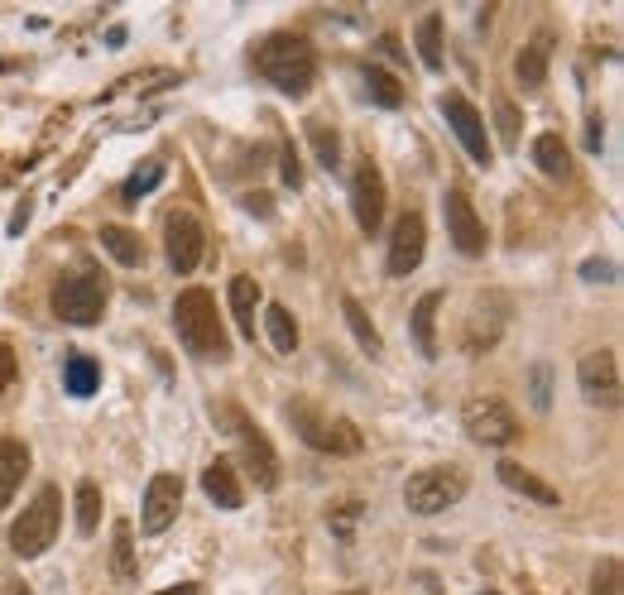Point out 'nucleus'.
<instances>
[{
	"label": "nucleus",
	"instance_id": "obj_1",
	"mask_svg": "<svg viewBox=\"0 0 624 595\" xmlns=\"http://www.w3.org/2000/svg\"><path fill=\"white\" fill-rule=\"evenodd\" d=\"M255 68L284 96H308L317 82V53L298 34H265L255 43Z\"/></svg>",
	"mask_w": 624,
	"mask_h": 595
},
{
	"label": "nucleus",
	"instance_id": "obj_2",
	"mask_svg": "<svg viewBox=\"0 0 624 595\" xmlns=\"http://www.w3.org/2000/svg\"><path fill=\"white\" fill-rule=\"evenodd\" d=\"M173 327H178V341L197 360H226L231 356L222 312H216V298L207 294V288H187V294L173 302Z\"/></svg>",
	"mask_w": 624,
	"mask_h": 595
},
{
	"label": "nucleus",
	"instance_id": "obj_3",
	"mask_svg": "<svg viewBox=\"0 0 624 595\" xmlns=\"http://www.w3.org/2000/svg\"><path fill=\"white\" fill-rule=\"evenodd\" d=\"M106 274L92 265H72L53 288V312L72 327H96L101 312H106Z\"/></svg>",
	"mask_w": 624,
	"mask_h": 595
},
{
	"label": "nucleus",
	"instance_id": "obj_4",
	"mask_svg": "<svg viewBox=\"0 0 624 595\" xmlns=\"http://www.w3.org/2000/svg\"><path fill=\"white\" fill-rule=\"evenodd\" d=\"M58 529H63V495H58L53 485H43L34 500L24 504V514L14 519L10 529V547L20 557H43L58 538Z\"/></svg>",
	"mask_w": 624,
	"mask_h": 595
},
{
	"label": "nucleus",
	"instance_id": "obj_5",
	"mask_svg": "<svg viewBox=\"0 0 624 595\" xmlns=\"http://www.w3.org/2000/svg\"><path fill=\"white\" fill-rule=\"evenodd\" d=\"M288 423L303 442L313 447V452L323 456H356L360 452V432L356 423H346V418H327L323 409H313V403H288Z\"/></svg>",
	"mask_w": 624,
	"mask_h": 595
},
{
	"label": "nucleus",
	"instance_id": "obj_6",
	"mask_svg": "<svg viewBox=\"0 0 624 595\" xmlns=\"http://www.w3.org/2000/svg\"><path fill=\"white\" fill-rule=\"evenodd\" d=\"M216 418H222V428L241 442V456H245V471H250V481H255L259 490H274V485H279V456H274V447H269L265 432H259L250 418L236 409V403H222V409H216Z\"/></svg>",
	"mask_w": 624,
	"mask_h": 595
},
{
	"label": "nucleus",
	"instance_id": "obj_7",
	"mask_svg": "<svg viewBox=\"0 0 624 595\" xmlns=\"http://www.w3.org/2000/svg\"><path fill=\"white\" fill-rule=\"evenodd\" d=\"M461 495H467V475L447 471V466L418 471V475H409V485H403V504H409L413 514H442V510H452Z\"/></svg>",
	"mask_w": 624,
	"mask_h": 595
},
{
	"label": "nucleus",
	"instance_id": "obj_8",
	"mask_svg": "<svg viewBox=\"0 0 624 595\" xmlns=\"http://www.w3.org/2000/svg\"><path fill=\"white\" fill-rule=\"evenodd\" d=\"M461 423H467V438L481 447H510L519 442V418L504 399H471L461 409Z\"/></svg>",
	"mask_w": 624,
	"mask_h": 595
},
{
	"label": "nucleus",
	"instance_id": "obj_9",
	"mask_svg": "<svg viewBox=\"0 0 624 595\" xmlns=\"http://www.w3.org/2000/svg\"><path fill=\"white\" fill-rule=\"evenodd\" d=\"M438 106H442V115H447V125L457 130V140L467 144V154H471L481 168H490V158H495V154H490V135H485L481 111H475V106H471V101L461 96V92H447V96L438 101Z\"/></svg>",
	"mask_w": 624,
	"mask_h": 595
},
{
	"label": "nucleus",
	"instance_id": "obj_10",
	"mask_svg": "<svg viewBox=\"0 0 624 595\" xmlns=\"http://www.w3.org/2000/svg\"><path fill=\"white\" fill-rule=\"evenodd\" d=\"M442 212H447V236H452L457 250L471 255V259L485 255V226H481V216H475V207H471L467 187H447Z\"/></svg>",
	"mask_w": 624,
	"mask_h": 595
},
{
	"label": "nucleus",
	"instance_id": "obj_11",
	"mask_svg": "<svg viewBox=\"0 0 624 595\" xmlns=\"http://www.w3.org/2000/svg\"><path fill=\"white\" fill-rule=\"evenodd\" d=\"M164 245H168L173 274H193L202 265V250H207V230H202V222L193 212H173L168 230H164Z\"/></svg>",
	"mask_w": 624,
	"mask_h": 595
},
{
	"label": "nucleus",
	"instance_id": "obj_12",
	"mask_svg": "<svg viewBox=\"0 0 624 595\" xmlns=\"http://www.w3.org/2000/svg\"><path fill=\"white\" fill-rule=\"evenodd\" d=\"M423 250H428V226L418 212H403L395 222V236H389V274L395 279H409V274L423 265Z\"/></svg>",
	"mask_w": 624,
	"mask_h": 595
},
{
	"label": "nucleus",
	"instance_id": "obj_13",
	"mask_svg": "<svg viewBox=\"0 0 624 595\" xmlns=\"http://www.w3.org/2000/svg\"><path fill=\"white\" fill-rule=\"evenodd\" d=\"M351 212H356V222L366 236H375L385 222V178L370 158H360L356 173H351Z\"/></svg>",
	"mask_w": 624,
	"mask_h": 595
},
{
	"label": "nucleus",
	"instance_id": "obj_14",
	"mask_svg": "<svg viewBox=\"0 0 624 595\" xmlns=\"http://www.w3.org/2000/svg\"><path fill=\"white\" fill-rule=\"evenodd\" d=\"M178 504H183V481L178 475H168V471H158L150 485H144V533H164L173 519H178Z\"/></svg>",
	"mask_w": 624,
	"mask_h": 595
},
{
	"label": "nucleus",
	"instance_id": "obj_15",
	"mask_svg": "<svg viewBox=\"0 0 624 595\" xmlns=\"http://www.w3.org/2000/svg\"><path fill=\"white\" fill-rule=\"evenodd\" d=\"M582 394L591 403H605V409H615L620 403V366H615V356L611 351H591L582 356Z\"/></svg>",
	"mask_w": 624,
	"mask_h": 595
},
{
	"label": "nucleus",
	"instance_id": "obj_16",
	"mask_svg": "<svg viewBox=\"0 0 624 595\" xmlns=\"http://www.w3.org/2000/svg\"><path fill=\"white\" fill-rule=\"evenodd\" d=\"M548 63H553V34L539 29V34H533L524 49H519V58H514L519 86H524V92H539V86L548 82Z\"/></svg>",
	"mask_w": 624,
	"mask_h": 595
},
{
	"label": "nucleus",
	"instance_id": "obj_17",
	"mask_svg": "<svg viewBox=\"0 0 624 595\" xmlns=\"http://www.w3.org/2000/svg\"><path fill=\"white\" fill-rule=\"evenodd\" d=\"M202 490H207L212 504H222V510H241L245 504V490H241V475L231 466L226 456H216L207 471H202Z\"/></svg>",
	"mask_w": 624,
	"mask_h": 595
},
{
	"label": "nucleus",
	"instance_id": "obj_18",
	"mask_svg": "<svg viewBox=\"0 0 624 595\" xmlns=\"http://www.w3.org/2000/svg\"><path fill=\"white\" fill-rule=\"evenodd\" d=\"M24 471H29V447L14 442V438H0V510H10Z\"/></svg>",
	"mask_w": 624,
	"mask_h": 595
},
{
	"label": "nucleus",
	"instance_id": "obj_19",
	"mask_svg": "<svg viewBox=\"0 0 624 595\" xmlns=\"http://www.w3.org/2000/svg\"><path fill=\"white\" fill-rule=\"evenodd\" d=\"M500 481L514 490V495H524L533 504H562V495L548 481H539L529 466H519V461H500Z\"/></svg>",
	"mask_w": 624,
	"mask_h": 595
},
{
	"label": "nucleus",
	"instance_id": "obj_20",
	"mask_svg": "<svg viewBox=\"0 0 624 595\" xmlns=\"http://www.w3.org/2000/svg\"><path fill=\"white\" fill-rule=\"evenodd\" d=\"M438 308H442V294H423L413 302V346L418 356H438Z\"/></svg>",
	"mask_w": 624,
	"mask_h": 595
},
{
	"label": "nucleus",
	"instance_id": "obj_21",
	"mask_svg": "<svg viewBox=\"0 0 624 595\" xmlns=\"http://www.w3.org/2000/svg\"><path fill=\"white\" fill-rule=\"evenodd\" d=\"M63 384H68V394H78V399H92L96 389H101V366L92 356H82V351H72L63 360Z\"/></svg>",
	"mask_w": 624,
	"mask_h": 595
},
{
	"label": "nucleus",
	"instance_id": "obj_22",
	"mask_svg": "<svg viewBox=\"0 0 624 595\" xmlns=\"http://www.w3.org/2000/svg\"><path fill=\"white\" fill-rule=\"evenodd\" d=\"M226 298H231V317H236V327L245 331V337H255V308H259V284L255 279H231L226 288Z\"/></svg>",
	"mask_w": 624,
	"mask_h": 595
},
{
	"label": "nucleus",
	"instance_id": "obj_23",
	"mask_svg": "<svg viewBox=\"0 0 624 595\" xmlns=\"http://www.w3.org/2000/svg\"><path fill=\"white\" fill-rule=\"evenodd\" d=\"M533 164H539L548 178H567V173H572L567 140L553 135V130H548V135H539V140H533Z\"/></svg>",
	"mask_w": 624,
	"mask_h": 595
},
{
	"label": "nucleus",
	"instance_id": "obj_24",
	"mask_svg": "<svg viewBox=\"0 0 624 595\" xmlns=\"http://www.w3.org/2000/svg\"><path fill=\"white\" fill-rule=\"evenodd\" d=\"M101 250H106L115 265H125V269H135L144 259L140 236H135V230H125V226H101Z\"/></svg>",
	"mask_w": 624,
	"mask_h": 595
},
{
	"label": "nucleus",
	"instance_id": "obj_25",
	"mask_svg": "<svg viewBox=\"0 0 624 595\" xmlns=\"http://www.w3.org/2000/svg\"><path fill=\"white\" fill-rule=\"evenodd\" d=\"M265 331H269V346L279 356H294L298 351V322L288 317V308H279V302L265 308Z\"/></svg>",
	"mask_w": 624,
	"mask_h": 595
},
{
	"label": "nucleus",
	"instance_id": "obj_26",
	"mask_svg": "<svg viewBox=\"0 0 624 595\" xmlns=\"http://www.w3.org/2000/svg\"><path fill=\"white\" fill-rule=\"evenodd\" d=\"M111 572L115 582H135V529L130 524H115V538H111Z\"/></svg>",
	"mask_w": 624,
	"mask_h": 595
},
{
	"label": "nucleus",
	"instance_id": "obj_27",
	"mask_svg": "<svg viewBox=\"0 0 624 595\" xmlns=\"http://www.w3.org/2000/svg\"><path fill=\"white\" fill-rule=\"evenodd\" d=\"M341 312H346V327L356 331L360 351H366V356H380V351H385V346H380V327H375L370 317H366V308H360L356 298H341Z\"/></svg>",
	"mask_w": 624,
	"mask_h": 595
},
{
	"label": "nucleus",
	"instance_id": "obj_28",
	"mask_svg": "<svg viewBox=\"0 0 624 595\" xmlns=\"http://www.w3.org/2000/svg\"><path fill=\"white\" fill-rule=\"evenodd\" d=\"M413 39H418V58H423V68L438 72L442 68V14H423Z\"/></svg>",
	"mask_w": 624,
	"mask_h": 595
},
{
	"label": "nucleus",
	"instance_id": "obj_29",
	"mask_svg": "<svg viewBox=\"0 0 624 595\" xmlns=\"http://www.w3.org/2000/svg\"><path fill=\"white\" fill-rule=\"evenodd\" d=\"M366 92H370V101H380L385 111L403 106V86L395 72H385V68H366Z\"/></svg>",
	"mask_w": 624,
	"mask_h": 595
},
{
	"label": "nucleus",
	"instance_id": "obj_30",
	"mask_svg": "<svg viewBox=\"0 0 624 595\" xmlns=\"http://www.w3.org/2000/svg\"><path fill=\"white\" fill-rule=\"evenodd\" d=\"M158 183H164V164H158V158H150V164H144V168H135V173H130V178H125L121 197H125V202H140V197H150Z\"/></svg>",
	"mask_w": 624,
	"mask_h": 595
},
{
	"label": "nucleus",
	"instance_id": "obj_31",
	"mask_svg": "<svg viewBox=\"0 0 624 595\" xmlns=\"http://www.w3.org/2000/svg\"><path fill=\"white\" fill-rule=\"evenodd\" d=\"M96 524H101V490L92 481H82L78 485V533L82 538H92Z\"/></svg>",
	"mask_w": 624,
	"mask_h": 595
},
{
	"label": "nucleus",
	"instance_id": "obj_32",
	"mask_svg": "<svg viewBox=\"0 0 624 595\" xmlns=\"http://www.w3.org/2000/svg\"><path fill=\"white\" fill-rule=\"evenodd\" d=\"M360 519H366V504H360V500H341L337 510L327 514V524H331V533H337L341 543H351V538H356V524H360Z\"/></svg>",
	"mask_w": 624,
	"mask_h": 595
},
{
	"label": "nucleus",
	"instance_id": "obj_33",
	"mask_svg": "<svg viewBox=\"0 0 624 595\" xmlns=\"http://www.w3.org/2000/svg\"><path fill=\"white\" fill-rule=\"evenodd\" d=\"M308 140H313V150H317V158H323L327 168H341V144H337V130H327L323 121H308Z\"/></svg>",
	"mask_w": 624,
	"mask_h": 595
},
{
	"label": "nucleus",
	"instance_id": "obj_34",
	"mask_svg": "<svg viewBox=\"0 0 624 595\" xmlns=\"http://www.w3.org/2000/svg\"><path fill=\"white\" fill-rule=\"evenodd\" d=\"M495 125H500V135H504V144H519V111H514V101L510 96H500L495 101Z\"/></svg>",
	"mask_w": 624,
	"mask_h": 595
},
{
	"label": "nucleus",
	"instance_id": "obj_35",
	"mask_svg": "<svg viewBox=\"0 0 624 595\" xmlns=\"http://www.w3.org/2000/svg\"><path fill=\"white\" fill-rule=\"evenodd\" d=\"M591 591H596V595H620V562L615 557L596 567V576H591Z\"/></svg>",
	"mask_w": 624,
	"mask_h": 595
},
{
	"label": "nucleus",
	"instance_id": "obj_36",
	"mask_svg": "<svg viewBox=\"0 0 624 595\" xmlns=\"http://www.w3.org/2000/svg\"><path fill=\"white\" fill-rule=\"evenodd\" d=\"M14 375H20V366H14V346L0 341V399H6V389L14 384Z\"/></svg>",
	"mask_w": 624,
	"mask_h": 595
},
{
	"label": "nucleus",
	"instance_id": "obj_37",
	"mask_svg": "<svg viewBox=\"0 0 624 595\" xmlns=\"http://www.w3.org/2000/svg\"><path fill=\"white\" fill-rule=\"evenodd\" d=\"M548 380H553V370L533 366V403H539V409H548Z\"/></svg>",
	"mask_w": 624,
	"mask_h": 595
},
{
	"label": "nucleus",
	"instance_id": "obj_38",
	"mask_svg": "<svg viewBox=\"0 0 624 595\" xmlns=\"http://www.w3.org/2000/svg\"><path fill=\"white\" fill-rule=\"evenodd\" d=\"M284 183H288V187H298V183H303V168H298L294 150H288V158H284Z\"/></svg>",
	"mask_w": 624,
	"mask_h": 595
},
{
	"label": "nucleus",
	"instance_id": "obj_39",
	"mask_svg": "<svg viewBox=\"0 0 624 595\" xmlns=\"http://www.w3.org/2000/svg\"><path fill=\"white\" fill-rule=\"evenodd\" d=\"M24 222H29V197L14 207V222H10V236H24Z\"/></svg>",
	"mask_w": 624,
	"mask_h": 595
},
{
	"label": "nucleus",
	"instance_id": "obj_40",
	"mask_svg": "<svg viewBox=\"0 0 624 595\" xmlns=\"http://www.w3.org/2000/svg\"><path fill=\"white\" fill-rule=\"evenodd\" d=\"M601 135H605V130H601V115H591V121H586V144H591V150H601Z\"/></svg>",
	"mask_w": 624,
	"mask_h": 595
},
{
	"label": "nucleus",
	"instance_id": "obj_41",
	"mask_svg": "<svg viewBox=\"0 0 624 595\" xmlns=\"http://www.w3.org/2000/svg\"><path fill=\"white\" fill-rule=\"evenodd\" d=\"M586 279H615V269H611V265H596V259H591V265H586Z\"/></svg>",
	"mask_w": 624,
	"mask_h": 595
},
{
	"label": "nucleus",
	"instance_id": "obj_42",
	"mask_svg": "<svg viewBox=\"0 0 624 595\" xmlns=\"http://www.w3.org/2000/svg\"><path fill=\"white\" fill-rule=\"evenodd\" d=\"M158 595H202L197 586H168V591H158Z\"/></svg>",
	"mask_w": 624,
	"mask_h": 595
},
{
	"label": "nucleus",
	"instance_id": "obj_43",
	"mask_svg": "<svg viewBox=\"0 0 624 595\" xmlns=\"http://www.w3.org/2000/svg\"><path fill=\"white\" fill-rule=\"evenodd\" d=\"M6 595H29V591H24V586H10V591H6Z\"/></svg>",
	"mask_w": 624,
	"mask_h": 595
},
{
	"label": "nucleus",
	"instance_id": "obj_44",
	"mask_svg": "<svg viewBox=\"0 0 624 595\" xmlns=\"http://www.w3.org/2000/svg\"><path fill=\"white\" fill-rule=\"evenodd\" d=\"M485 595H500V591H485Z\"/></svg>",
	"mask_w": 624,
	"mask_h": 595
},
{
	"label": "nucleus",
	"instance_id": "obj_45",
	"mask_svg": "<svg viewBox=\"0 0 624 595\" xmlns=\"http://www.w3.org/2000/svg\"><path fill=\"white\" fill-rule=\"evenodd\" d=\"M346 595H360V591H346Z\"/></svg>",
	"mask_w": 624,
	"mask_h": 595
}]
</instances>
